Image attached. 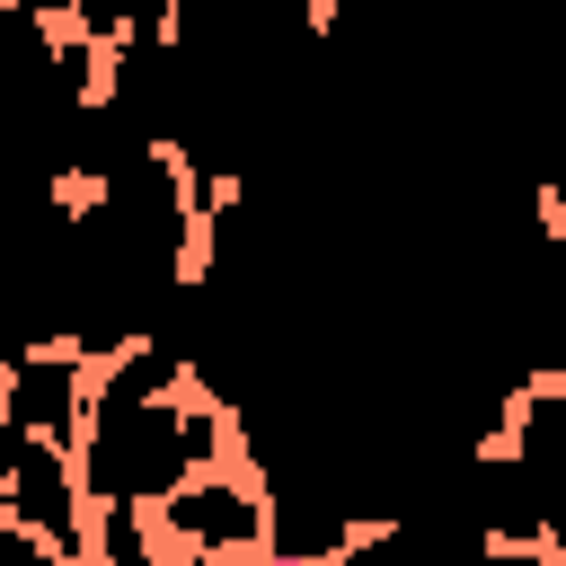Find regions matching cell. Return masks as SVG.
Instances as JSON below:
<instances>
[{
	"label": "cell",
	"mask_w": 566,
	"mask_h": 566,
	"mask_svg": "<svg viewBox=\"0 0 566 566\" xmlns=\"http://www.w3.org/2000/svg\"><path fill=\"white\" fill-rule=\"evenodd\" d=\"M168 566H221V557H265V478L248 460L195 469L177 495L150 504Z\"/></svg>",
	"instance_id": "6da1fadb"
},
{
	"label": "cell",
	"mask_w": 566,
	"mask_h": 566,
	"mask_svg": "<svg viewBox=\"0 0 566 566\" xmlns=\"http://www.w3.org/2000/svg\"><path fill=\"white\" fill-rule=\"evenodd\" d=\"M88 398H97V363H88L71 336H35V345H18L9 371H0V424H9V433L80 442Z\"/></svg>",
	"instance_id": "7a4b0ae2"
},
{
	"label": "cell",
	"mask_w": 566,
	"mask_h": 566,
	"mask_svg": "<svg viewBox=\"0 0 566 566\" xmlns=\"http://www.w3.org/2000/svg\"><path fill=\"white\" fill-rule=\"evenodd\" d=\"M531 478L566 486V371H522L504 398V433H495Z\"/></svg>",
	"instance_id": "3957f363"
},
{
	"label": "cell",
	"mask_w": 566,
	"mask_h": 566,
	"mask_svg": "<svg viewBox=\"0 0 566 566\" xmlns=\"http://www.w3.org/2000/svg\"><path fill=\"white\" fill-rule=\"evenodd\" d=\"M9 9H27V18H44V27H71V18H80V0H9Z\"/></svg>",
	"instance_id": "277c9868"
}]
</instances>
